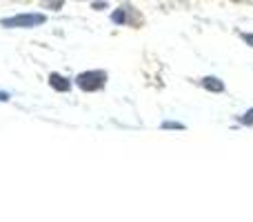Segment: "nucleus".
<instances>
[{
    "instance_id": "20e7f679",
    "label": "nucleus",
    "mask_w": 253,
    "mask_h": 222,
    "mask_svg": "<svg viewBox=\"0 0 253 222\" xmlns=\"http://www.w3.org/2000/svg\"><path fill=\"white\" fill-rule=\"evenodd\" d=\"M49 87L53 89V91H60V93H67L71 89V80L67 78V76H62V74H49Z\"/></svg>"
},
{
    "instance_id": "f257e3e1",
    "label": "nucleus",
    "mask_w": 253,
    "mask_h": 222,
    "mask_svg": "<svg viewBox=\"0 0 253 222\" xmlns=\"http://www.w3.org/2000/svg\"><path fill=\"white\" fill-rule=\"evenodd\" d=\"M47 22V16L40 11H25V13H16V16H7L0 18V27L4 29H34Z\"/></svg>"
},
{
    "instance_id": "39448f33",
    "label": "nucleus",
    "mask_w": 253,
    "mask_h": 222,
    "mask_svg": "<svg viewBox=\"0 0 253 222\" xmlns=\"http://www.w3.org/2000/svg\"><path fill=\"white\" fill-rule=\"evenodd\" d=\"M200 85L207 89V91H213V93H222L224 91V83L220 78H215V76H205Z\"/></svg>"
},
{
    "instance_id": "6e6552de",
    "label": "nucleus",
    "mask_w": 253,
    "mask_h": 222,
    "mask_svg": "<svg viewBox=\"0 0 253 222\" xmlns=\"http://www.w3.org/2000/svg\"><path fill=\"white\" fill-rule=\"evenodd\" d=\"M238 122L240 125H245V127H251L253 125V107L247 113H242V116H238Z\"/></svg>"
},
{
    "instance_id": "f03ea898",
    "label": "nucleus",
    "mask_w": 253,
    "mask_h": 222,
    "mask_svg": "<svg viewBox=\"0 0 253 222\" xmlns=\"http://www.w3.org/2000/svg\"><path fill=\"white\" fill-rule=\"evenodd\" d=\"M76 85L87 93L100 91V89H105V85H107V71H102V69L83 71V74L76 76Z\"/></svg>"
},
{
    "instance_id": "7ed1b4c3",
    "label": "nucleus",
    "mask_w": 253,
    "mask_h": 222,
    "mask_svg": "<svg viewBox=\"0 0 253 222\" xmlns=\"http://www.w3.org/2000/svg\"><path fill=\"white\" fill-rule=\"evenodd\" d=\"M109 18H111L114 25H131L133 18H135V13H133V9H131L129 4H125V7H118L116 11H111ZM135 20H140V18H135Z\"/></svg>"
},
{
    "instance_id": "1a4fd4ad",
    "label": "nucleus",
    "mask_w": 253,
    "mask_h": 222,
    "mask_svg": "<svg viewBox=\"0 0 253 222\" xmlns=\"http://www.w3.org/2000/svg\"><path fill=\"white\" fill-rule=\"evenodd\" d=\"M91 9H96V11L107 9V0H91Z\"/></svg>"
},
{
    "instance_id": "0eeeda50",
    "label": "nucleus",
    "mask_w": 253,
    "mask_h": 222,
    "mask_svg": "<svg viewBox=\"0 0 253 222\" xmlns=\"http://www.w3.org/2000/svg\"><path fill=\"white\" fill-rule=\"evenodd\" d=\"M160 129H171V131H184L182 122H175V120H165L160 125Z\"/></svg>"
},
{
    "instance_id": "423d86ee",
    "label": "nucleus",
    "mask_w": 253,
    "mask_h": 222,
    "mask_svg": "<svg viewBox=\"0 0 253 222\" xmlns=\"http://www.w3.org/2000/svg\"><path fill=\"white\" fill-rule=\"evenodd\" d=\"M40 7L51 9V11H60V9L65 7V0H40Z\"/></svg>"
},
{
    "instance_id": "9b49d317",
    "label": "nucleus",
    "mask_w": 253,
    "mask_h": 222,
    "mask_svg": "<svg viewBox=\"0 0 253 222\" xmlns=\"http://www.w3.org/2000/svg\"><path fill=\"white\" fill-rule=\"evenodd\" d=\"M9 98H11V93H7V91H0V102H7Z\"/></svg>"
},
{
    "instance_id": "9d476101",
    "label": "nucleus",
    "mask_w": 253,
    "mask_h": 222,
    "mask_svg": "<svg viewBox=\"0 0 253 222\" xmlns=\"http://www.w3.org/2000/svg\"><path fill=\"white\" fill-rule=\"evenodd\" d=\"M240 38L245 40V43L249 44V47H253V34H240Z\"/></svg>"
}]
</instances>
